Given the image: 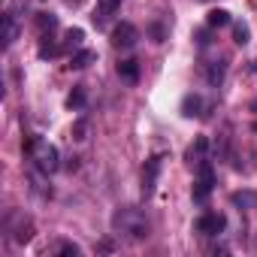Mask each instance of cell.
<instances>
[{
  "mask_svg": "<svg viewBox=\"0 0 257 257\" xmlns=\"http://www.w3.org/2000/svg\"><path fill=\"white\" fill-rule=\"evenodd\" d=\"M37 31H40V34L58 31V16H55V13H40V16H37Z\"/></svg>",
  "mask_w": 257,
  "mask_h": 257,
  "instance_id": "obj_19",
  "label": "cell"
},
{
  "mask_svg": "<svg viewBox=\"0 0 257 257\" xmlns=\"http://www.w3.org/2000/svg\"><path fill=\"white\" fill-rule=\"evenodd\" d=\"M85 103H88V91H85V85H76V88L67 94V109L79 112V109H85Z\"/></svg>",
  "mask_w": 257,
  "mask_h": 257,
  "instance_id": "obj_15",
  "label": "cell"
},
{
  "mask_svg": "<svg viewBox=\"0 0 257 257\" xmlns=\"http://www.w3.org/2000/svg\"><path fill=\"white\" fill-rule=\"evenodd\" d=\"M16 40H19V25H16V16L7 13L4 16V49H13Z\"/></svg>",
  "mask_w": 257,
  "mask_h": 257,
  "instance_id": "obj_12",
  "label": "cell"
},
{
  "mask_svg": "<svg viewBox=\"0 0 257 257\" xmlns=\"http://www.w3.org/2000/svg\"><path fill=\"white\" fill-rule=\"evenodd\" d=\"M224 230H227V218L221 212H206L197 218V233L203 236H221Z\"/></svg>",
  "mask_w": 257,
  "mask_h": 257,
  "instance_id": "obj_6",
  "label": "cell"
},
{
  "mask_svg": "<svg viewBox=\"0 0 257 257\" xmlns=\"http://www.w3.org/2000/svg\"><path fill=\"white\" fill-rule=\"evenodd\" d=\"M85 43V31L82 28H70L67 37H64V52H79Z\"/></svg>",
  "mask_w": 257,
  "mask_h": 257,
  "instance_id": "obj_16",
  "label": "cell"
},
{
  "mask_svg": "<svg viewBox=\"0 0 257 257\" xmlns=\"http://www.w3.org/2000/svg\"><path fill=\"white\" fill-rule=\"evenodd\" d=\"M61 52H64V49H61V46H55L49 34H43V43H40V49H37V55H40L43 61H49V58H55V55H61Z\"/></svg>",
  "mask_w": 257,
  "mask_h": 257,
  "instance_id": "obj_20",
  "label": "cell"
},
{
  "mask_svg": "<svg viewBox=\"0 0 257 257\" xmlns=\"http://www.w3.org/2000/svg\"><path fill=\"white\" fill-rule=\"evenodd\" d=\"M25 149H28V155H31V161H34V167H37L40 173L52 176V173H58V170H61V155H58V149H55L49 140L31 137Z\"/></svg>",
  "mask_w": 257,
  "mask_h": 257,
  "instance_id": "obj_2",
  "label": "cell"
},
{
  "mask_svg": "<svg viewBox=\"0 0 257 257\" xmlns=\"http://www.w3.org/2000/svg\"><path fill=\"white\" fill-rule=\"evenodd\" d=\"M88 131H91V124H88V118H79L73 127H70V137L76 140V143H85L88 140Z\"/></svg>",
  "mask_w": 257,
  "mask_h": 257,
  "instance_id": "obj_22",
  "label": "cell"
},
{
  "mask_svg": "<svg viewBox=\"0 0 257 257\" xmlns=\"http://www.w3.org/2000/svg\"><path fill=\"white\" fill-rule=\"evenodd\" d=\"M230 203H233L236 209H257V194H254V191H236V194L230 197Z\"/></svg>",
  "mask_w": 257,
  "mask_h": 257,
  "instance_id": "obj_17",
  "label": "cell"
},
{
  "mask_svg": "<svg viewBox=\"0 0 257 257\" xmlns=\"http://www.w3.org/2000/svg\"><path fill=\"white\" fill-rule=\"evenodd\" d=\"M58 251L67 254V257H79V254H82V248H79L76 242H58Z\"/></svg>",
  "mask_w": 257,
  "mask_h": 257,
  "instance_id": "obj_24",
  "label": "cell"
},
{
  "mask_svg": "<svg viewBox=\"0 0 257 257\" xmlns=\"http://www.w3.org/2000/svg\"><path fill=\"white\" fill-rule=\"evenodd\" d=\"M182 115L185 118H203L206 115V100L200 94H185L182 100Z\"/></svg>",
  "mask_w": 257,
  "mask_h": 257,
  "instance_id": "obj_8",
  "label": "cell"
},
{
  "mask_svg": "<svg viewBox=\"0 0 257 257\" xmlns=\"http://www.w3.org/2000/svg\"><path fill=\"white\" fill-rule=\"evenodd\" d=\"M233 40H236V46H248L251 43V28L245 22H233Z\"/></svg>",
  "mask_w": 257,
  "mask_h": 257,
  "instance_id": "obj_21",
  "label": "cell"
},
{
  "mask_svg": "<svg viewBox=\"0 0 257 257\" xmlns=\"http://www.w3.org/2000/svg\"><path fill=\"white\" fill-rule=\"evenodd\" d=\"M254 131H257V124H254Z\"/></svg>",
  "mask_w": 257,
  "mask_h": 257,
  "instance_id": "obj_26",
  "label": "cell"
},
{
  "mask_svg": "<svg viewBox=\"0 0 257 257\" xmlns=\"http://www.w3.org/2000/svg\"><path fill=\"white\" fill-rule=\"evenodd\" d=\"M224 76H227V61H212L209 70H206V82L218 88V85L224 82Z\"/></svg>",
  "mask_w": 257,
  "mask_h": 257,
  "instance_id": "obj_14",
  "label": "cell"
},
{
  "mask_svg": "<svg viewBox=\"0 0 257 257\" xmlns=\"http://www.w3.org/2000/svg\"><path fill=\"white\" fill-rule=\"evenodd\" d=\"M149 37H152L155 43H164V40H167V28H164L161 22H155V25H149Z\"/></svg>",
  "mask_w": 257,
  "mask_h": 257,
  "instance_id": "obj_23",
  "label": "cell"
},
{
  "mask_svg": "<svg viewBox=\"0 0 257 257\" xmlns=\"http://www.w3.org/2000/svg\"><path fill=\"white\" fill-rule=\"evenodd\" d=\"M206 152H209V140H206V137H197V140H194V146L185 152L188 167H194V170H197L203 161H209V158H206Z\"/></svg>",
  "mask_w": 257,
  "mask_h": 257,
  "instance_id": "obj_7",
  "label": "cell"
},
{
  "mask_svg": "<svg viewBox=\"0 0 257 257\" xmlns=\"http://www.w3.org/2000/svg\"><path fill=\"white\" fill-rule=\"evenodd\" d=\"M194 40H197V46H200V49H206V46L212 43V40H209V31H197V34H194Z\"/></svg>",
  "mask_w": 257,
  "mask_h": 257,
  "instance_id": "obj_25",
  "label": "cell"
},
{
  "mask_svg": "<svg viewBox=\"0 0 257 257\" xmlns=\"http://www.w3.org/2000/svg\"><path fill=\"white\" fill-rule=\"evenodd\" d=\"M112 227H115L118 236L124 233L131 242L149 239V221H146V215H143L140 209H118V212L112 215Z\"/></svg>",
  "mask_w": 257,
  "mask_h": 257,
  "instance_id": "obj_1",
  "label": "cell"
},
{
  "mask_svg": "<svg viewBox=\"0 0 257 257\" xmlns=\"http://www.w3.org/2000/svg\"><path fill=\"white\" fill-rule=\"evenodd\" d=\"M161 170H164V158L161 155H152L143 167V197L149 200L158 188V179H161Z\"/></svg>",
  "mask_w": 257,
  "mask_h": 257,
  "instance_id": "obj_4",
  "label": "cell"
},
{
  "mask_svg": "<svg viewBox=\"0 0 257 257\" xmlns=\"http://www.w3.org/2000/svg\"><path fill=\"white\" fill-rule=\"evenodd\" d=\"M118 76H121L127 85H137V82H140V61H134V58L118 61Z\"/></svg>",
  "mask_w": 257,
  "mask_h": 257,
  "instance_id": "obj_10",
  "label": "cell"
},
{
  "mask_svg": "<svg viewBox=\"0 0 257 257\" xmlns=\"http://www.w3.org/2000/svg\"><path fill=\"white\" fill-rule=\"evenodd\" d=\"M118 7H121V0H97V10H94V25H97V28H103V25H106V19H109Z\"/></svg>",
  "mask_w": 257,
  "mask_h": 257,
  "instance_id": "obj_11",
  "label": "cell"
},
{
  "mask_svg": "<svg viewBox=\"0 0 257 257\" xmlns=\"http://www.w3.org/2000/svg\"><path fill=\"white\" fill-rule=\"evenodd\" d=\"M212 188H215V167H212V161H203L200 167H197V182H194V203H206L209 200V194H212Z\"/></svg>",
  "mask_w": 257,
  "mask_h": 257,
  "instance_id": "obj_3",
  "label": "cell"
},
{
  "mask_svg": "<svg viewBox=\"0 0 257 257\" xmlns=\"http://www.w3.org/2000/svg\"><path fill=\"white\" fill-rule=\"evenodd\" d=\"M16 218H19V227H13V224H7V227H10L13 239H16L19 245H25V242H31V239H34V224H31L25 215H19V212H16Z\"/></svg>",
  "mask_w": 257,
  "mask_h": 257,
  "instance_id": "obj_9",
  "label": "cell"
},
{
  "mask_svg": "<svg viewBox=\"0 0 257 257\" xmlns=\"http://www.w3.org/2000/svg\"><path fill=\"white\" fill-rule=\"evenodd\" d=\"M109 40H112L115 49H134L137 40H140V31H137V25H131V22H121V25L112 28Z\"/></svg>",
  "mask_w": 257,
  "mask_h": 257,
  "instance_id": "obj_5",
  "label": "cell"
},
{
  "mask_svg": "<svg viewBox=\"0 0 257 257\" xmlns=\"http://www.w3.org/2000/svg\"><path fill=\"white\" fill-rule=\"evenodd\" d=\"M94 61H97V52H94V49H79V52H73L70 67H73V70H85V67H91Z\"/></svg>",
  "mask_w": 257,
  "mask_h": 257,
  "instance_id": "obj_13",
  "label": "cell"
},
{
  "mask_svg": "<svg viewBox=\"0 0 257 257\" xmlns=\"http://www.w3.org/2000/svg\"><path fill=\"white\" fill-rule=\"evenodd\" d=\"M227 25H233V19H230L227 10H212L206 16V28H227Z\"/></svg>",
  "mask_w": 257,
  "mask_h": 257,
  "instance_id": "obj_18",
  "label": "cell"
}]
</instances>
